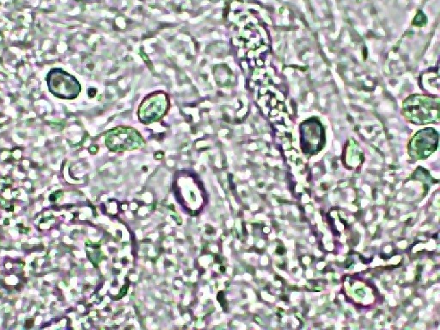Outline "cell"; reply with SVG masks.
<instances>
[{"instance_id": "1", "label": "cell", "mask_w": 440, "mask_h": 330, "mask_svg": "<svg viewBox=\"0 0 440 330\" xmlns=\"http://www.w3.org/2000/svg\"><path fill=\"white\" fill-rule=\"evenodd\" d=\"M406 116L419 124L432 123L439 118V101L426 97H414L405 103Z\"/></svg>"}, {"instance_id": "2", "label": "cell", "mask_w": 440, "mask_h": 330, "mask_svg": "<svg viewBox=\"0 0 440 330\" xmlns=\"http://www.w3.org/2000/svg\"><path fill=\"white\" fill-rule=\"evenodd\" d=\"M106 144L112 151H124L139 149L144 146V142L135 130L117 127L107 134Z\"/></svg>"}, {"instance_id": "3", "label": "cell", "mask_w": 440, "mask_h": 330, "mask_svg": "<svg viewBox=\"0 0 440 330\" xmlns=\"http://www.w3.org/2000/svg\"><path fill=\"white\" fill-rule=\"evenodd\" d=\"M49 86L53 93L64 97H75L80 92L77 81L64 73H53L50 77Z\"/></svg>"}, {"instance_id": "4", "label": "cell", "mask_w": 440, "mask_h": 330, "mask_svg": "<svg viewBox=\"0 0 440 330\" xmlns=\"http://www.w3.org/2000/svg\"><path fill=\"white\" fill-rule=\"evenodd\" d=\"M167 109L166 97L164 95H156L146 99L140 110V120L150 123L159 120L166 113Z\"/></svg>"}, {"instance_id": "5", "label": "cell", "mask_w": 440, "mask_h": 330, "mask_svg": "<svg viewBox=\"0 0 440 330\" xmlns=\"http://www.w3.org/2000/svg\"><path fill=\"white\" fill-rule=\"evenodd\" d=\"M435 131V130H433ZM430 134L429 138H425L422 139V134H418L421 138L415 137L414 140V144H412L413 148L416 151V153H421L419 156H422V153L424 154V156H428V154L431 153L433 150V146H436L437 142L435 143V140H437V136L433 137V132Z\"/></svg>"}, {"instance_id": "6", "label": "cell", "mask_w": 440, "mask_h": 330, "mask_svg": "<svg viewBox=\"0 0 440 330\" xmlns=\"http://www.w3.org/2000/svg\"><path fill=\"white\" fill-rule=\"evenodd\" d=\"M426 22V18L422 12H419L418 15L416 16V18L414 20V23L415 25L422 26L425 25Z\"/></svg>"}, {"instance_id": "7", "label": "cell", "mask_w": 440, "mask_h": 330, "mask_svg": "<svg viewBox=\"0 0 440 330\" xmlns=\"http://www.w3.org/2000/svg\"><path fill=\"white\" fill-rule=\"evenodd\" d=\"M32 322H33V320H29V321H27V327H28V328H30V327H32L33 325Z\"/></svg>"}]
</instances>
